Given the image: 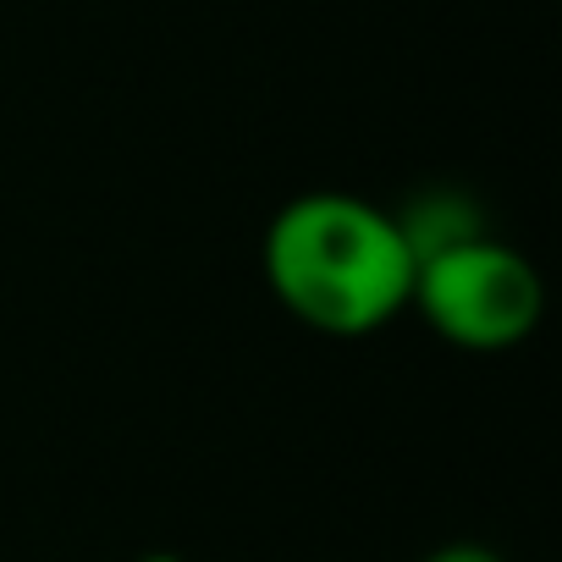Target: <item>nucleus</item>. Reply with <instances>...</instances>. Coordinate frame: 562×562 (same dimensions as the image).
I'll return each instance as SVG.
<instances>
[{"instance_id": "f257e3e1", "label": "nucleus", "mask_w": 562, "mask_h": 562, "mask_svg": "<svg viewBox=\"0 0 562 562\" xmlns=\"http://www.w3.org/2000/svg\"><path fill=\"white\" fill-rule=\"evenodd\" d=\"M414 254L397 215L359 193H299L265 232V281L293 321L370 337L414 299Z\"/></svg>"}, {"instance_id": "7ed1b4c3", "label": "nucleus", "mask_w": 562, "mask_h": 562, "mask_svg": "<svg viewBox=\"0 0 562 562\" xmlns=\"http://www.w3.org/2000/svg\"><path fill=\"white\" fill-rule=\"evenodd\" d=\"M397 232H403V243H408V254H414V265H419V259H430V254H441V248H452V243H463V237H480L485 226H480V210H474L463 193L436 188V193H419V199L397 215Z\"/></svg>"}, {"instance_id": "20e7f679", "label": "nucleus", "mask_w": 562, "mask_h": 562, "mask_svg": "<svg viewBox=\"0 0 562 562\" xmlns=\"http://www.w3.org/2000/svg\"><path fill=\"white\" fill-rule=\"evenodd\" d=\"M425 562H502L491 546H474V540H458V546H441V551H430Z\"/></svg>"}, {"instance_id": "f03ea898", "label": "nucleus", "mask_w": 562, "mask_h": 562, "mask_svg": "<svg viewBox=\"0 0 562 562\" xmlns=\"http://www.w3.org/2000/svg\"><path fill=\"white\" fill-rule=\"evenodd\" d=\"M436 337H447L463 353H507L529 342L546 310V288L535 265L496 243L491 232L463 237L414 270V299H408Z\"/></svg>"}, {"instance_id": "39448f33", "label": "nucleus", "mask_w": 562, "mask_h": 562, "mask_svg": "<svg viewBox=\"0 0 562 562\" xmlns=\"http://www.w3.org/2000/svg\"><path fill=\"white\" fill-rule=\"evenodd\" d=\"M138 562H182L177 551H149V557H138Z\"/></svg>"}]
</instances>
